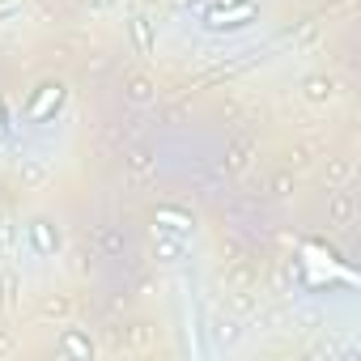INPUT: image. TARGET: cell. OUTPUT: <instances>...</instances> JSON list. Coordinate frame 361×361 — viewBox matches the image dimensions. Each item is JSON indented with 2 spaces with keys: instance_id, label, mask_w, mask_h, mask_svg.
I'll return each mask as SVG.
<instances>
[{
  "instance_id": "1",
  "label": "cell",
  "mask_w": 361,
  "mask_h": 361,
  "mask_svg": "<svg viewBox=\"0 0 361 361\" xmlns=\"http://www.w3.org/2000/svg\"><path fill=\"white\" fill-rule=\"evenodd\" d=\"M251 18H255V5H251V0H234L229 9H225V5H217V9H213L204 22H208L213 30H225V26L234 30V26H247Z\"/></svg>"
},
{
  "instance_id": "6",
  "label": "cell",
  "mask_w": 361,
  "mask_h": 361,
  "mask_svg": "<svg viewBox=\"0 0 361 361\" xmlns=\"http://www.w3.org/2000/svg\"><path fill=\"white\" fill-rule=\"evenodd\" d=\"M0 137H5V115H0Z\"/></svg>"
},
{
  "instance_id": "2",
  "label": "cell",
  "mask_w": 361,
  "mask_h": 361,
  "mask_svg": "<svg viewBox=\"0 0 361 361\" xmlns=\"http://www.w3.org/2000/svg\"><path fill=\"white\" fill-rule=\"evenodd\" d=\"M30 238H34V247H39V251H56V247H60V238H56L43 221H39V225H30Z\"/></svg>"
},
{
  "instance_id": "4",
  "label": "cell",
  "mask_w": 361,
  "mask_h": 361,
  "mask_svg": "<svg viewBox=\"0 0 361 361\" xmlns=\"http://www.w3.org/2000/svg\"><path fill=\"white\" fill-rule=\"evenodd\" d=\"M158 221H166V229H179V234H187V229H191V217L175 213V208H158Z\"/></svg>"
},
{
  "instance_id": "3",
  "label": "cell",
  "mask_w": 361,
  "mask_h": 361,
  "mask_svg": "<svg viewBox=\"0 0 361 361\" xmlns=\"http://www.w3.org/2000/svg\"><path fill=\"white\" fill-rule=\"evenodd\" d=\"M51 106H60V85H47V89H43V98L30 106V115H34V119H43Z\"/></svg>"
},
{
  "instance_id": "5",
  "label": "cell",
  "mask_w": 361,
  "mask_h": 361,
  "mask_svg": "<svg viewBox=\"0 0 361 361\" xmlns=\"http://www.w3.org/2000/svg\"><path fill=\"white\" fill-rule=\"evenodd\" d=\"M158 247H162V255H170V260H175V255H183V247H175V243H158Z\"/></svg>"
}]
</instances>
